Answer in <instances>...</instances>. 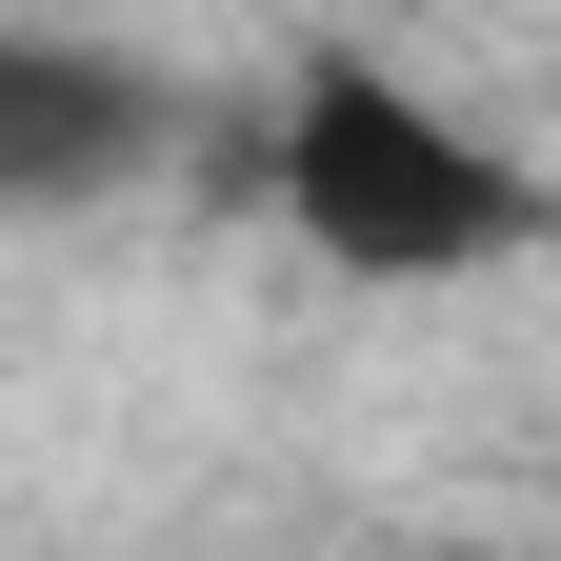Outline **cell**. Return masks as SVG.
I'll return each mask as SVG.
<instances>
[{
  "label": "cell",
  "mask_w": 561,
  "mask_h": 561,
  "mask_svg": "<svg viewBox=\"0 0 561 561\" xmlns=\"http://www.w3.org/2000/svg\"><path fill=\"white\" fill-rule=\"evenodd\" d=\"M261 201H280V241L321 280H362V301H442V280H502L541 241V161L481 101H442L421 60H381V41H301L280 60Z\"/></svg>",
  "instance_id": "cell-1"
},
{
  "label": "cell",
  "mask_w": 561,
  "mask_h": 561,
  "mask_svg": "<svg viewBox=\"0 0 561 561\" xmlns=\"http://www.w3.org/2000/svg\"><path fill=\"white\" fill-rule=\"evenodd\" d=\"M181 140V81L121 41H60V21H0V221H81L140 161Z\"/></svg>",
  "instance_id": "cell-2"
}]
</instances>
